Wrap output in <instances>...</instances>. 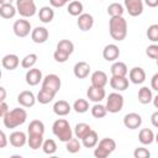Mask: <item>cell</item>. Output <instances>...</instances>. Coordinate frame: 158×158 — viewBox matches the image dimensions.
<instances>
[{
	"label": "cell",
	"instance_id": "4",
	"mask_svg": "<svg viewBox=\"0 0 158 158\" xmlns=\"http://www.w3.org/2000/svg\"><path fill=\"white\" fill-rule=\"evenodd\" d=\"M106 109L107 112L111 114H117L122 110L123 107V96L120 93H111L106 98Z\"/></svg>",
	"mask_w": 158,
	"mask_h": 158
},
{
	"label": "cell",
	"instance_id": "18",
	"mask_svg": "<svg viewBox=\"0 0 158 158\" xmlns=\"http://www.w3.org/2000/svg\"><path fill=\"white\" fill-rule=\"evenodd\" d=\"M110 86L116 91H125L128 88V79L126 77H115L110 78Z\"/></svg>",
	"mask_w": 158,
	"mask_h": 158
},
{
	"label": "cell",
	"instance_id": "45",
	"mask_svg": "<svg viewBox=\"0 0 158 158\" xmlns=\"http://www.w3.org/2000/svg\"><path fill=\"white\" fill-rule=\"evenodd\" d=\"M133 157L135 158H149L151 157V152L144 147H138V148L135 149Z\"/></svg>",
	"mask_w": 158,
	"mask_h": 158
},
{
	"label": "cell",
	"instance_id": "55",
	"mask_svg": "<svg viewBox=\"0 0 158 158\" xmlns=\"http://www.w3.org/2000/svg\"><path fill=\"white\" fill-rule=\"evenodd\" d=\"M154 141H156V142H157V143H158V133H157V135H156V137H154Z\"/></svg>",
	"mask_w": 158,
	"mask_h": 158
},
{
	"label": "cell",
	"instance_id": "3",
	"mask_svg": "<svg viewBox=\"0 0 158 158\" xmlns=\"http://www.w3.org/2000/svg\"><path fill=\"white\" fill-rule=\"evenodd\" d=\"M52 132L62 142H68L70 138H73V133H74L69 122L65 118L56 120L52 125Z\"/></svg>",
	"mask_w": 158,
	"mask_h": 158
},
{
	"label": "cell",
	"instance_id": "23",
	"mask_svg": "<svg viewBox=\"0 0 158 158\" xmlns=\"http://www.w3.org/2000/svg\"><path fill=\"white\" fill-rule=\"evenodd\" d=\"M110 72H111V75H115V77H126L128 74V68L123 62L118 60L112 63Z\"/></svg>",
	"mask_w": 158,
	"mask_h": 158
},
{
	"label": "cell",
	"instance_id": "13",
	"mask_svg": "<svg viewBox=\"0 0 158 158\" xmlns=\"http://www.w3.org/2000/svg\"><path fill=\"white\" fill-rule=\"evenodd\" d=\"M9 142H10V144L12 147L21 148V147H23L27 143V136L22 131H14L9 136Z\"/></svg>",
	"mask_w": 158,
	"mask_h": 158
},
{
	"label": "cell",
	"instance_id": "11",
	"mask_svg": "<svg viewBox=\"0 0 158 158\" xmlns=\"http://www.w3.org/2000/svg\"><path fill=\"white\" fill-rule=\"evenodd\" d=\"M37 101V98L30 90H23L17 95V102L22 107H32Z\"/></svg>",
	"mask_w": 158,
	"mask_h": 158
},
{
	"label": "cell",
	"instance_id": "22",
	"mask_svg": "<svg viewBox=\"0 0 158 158\" xmlns=\"http://www.w3.org/2000/svg\"><path fill=\"white\" fill-rule=\"evenodd\" d=\"M72 110V106L65 100H58L53 105V112L57 116H67Z\"/></svg>",
	"mask_w": 158,
	"mask_h": 158
},
{
	"label": "cell",
	"instance_id": "42",
	"mask_svg": "<svg viewBox=\"0 0 158 158\" xmlns=\"http://www.w3.org/2000/svg\"><path fill=\"white\" fill-rule=\"evenodd\" d=\"M146 35L151 42H153V43L158 42V23H153V25L148 26Z\"/></svg>",
	"mask_w": 158,
	"mask_h": 158
},
{
	"label": "cell",
	"instance_id": "25",
	"mask_svg": "<svg viewBox=\"0 0 158 158\" xmlns=\"http://www.w3.org/2000/svg\"><path fill=\"white\" fill-rule=\"evenodd\" d=\"M38 17L43 23H49L54 17V11L51 6H42L38 11Z\"/></svg>",
	"mask_w": 158,
	"mask_h": 158
},
{
	"label": "cell",
	"instance_id": "44",
	"mask_svg": "<svg viewBox=\"0 0 158 158\" xmlns=\"http://www.w3.org/2000/svg\"><path fill=\"white\" fill-rule=\"evenodd\" d=\"M53 58H54V59H56V62H58V63H64V62H67V60H68L69 54H68V53H65V52H63V51L56 49V51H54V53H53Z\"/></svg>",
	"mask_w": 158,
	"mask_h": 158
},
{
	"label": "cell",
	"instance_id": "41",
	"mask_svg": "<svg viewBox=\"0 0 158 158\" xmlns=\"http://www.w3.org/2000/svg\"><path fill=\"white\" fill-rule=\"evenodd\" d=\"M42 149L46 154H54L56 151H57V143L54 139L52 138H48L46 141H43V144H42Z\"/></svg>",
	"mask_w": 158,
	"mask_h": 158
},
{
	"label": "cell",
	"instance_id": "24",
	"mask_svg": "<svg viewBox=\"0 0 158 158\" xmlns=\"http://www.w3.org/2000/svg\"><path fill=\"white\" fill-rule=\"evenodd\" d=\"M81 143L85 148H94L96 147V144L99 143V136H98V132L91 130L83 139H81Z\"/></svg>",
	"mask_w": 158,
	"mask_h": 158
},
{
	"label": "cell",
	"instance_id": "12",
	"mask_svg": "<svg viewBox=\"0 0 158 158\" xmlns=\"http://www.w3.org/2000/svg\"><path fill=\"white\" fill-rule=\"evenodd\" d=\"M25 79H26V83H27L30 86H36L37 84H40V81L43 80L42 72H41L38 68L27 69V73H26V75H25Z\"/></svg>",
	"mask_w": 158,
	"mask_h": 158
},
{
	"label": "cell",
	"instance_id": "40",
	"mask_svg": "<svg viewBox=\"0 0 158 158\" xmlns=\"http://www.w3.org/2000/svg\"><path fill=\"white\" fill-rule=\"evenodd\" d=\"M98 146L102 147V148H104V149H106L109 153H112V152L116 149V142H115V139L109 138V137L102 138L101 141H99Z\"/></svg>",
	"mask_w": 158,
	"mask_h": 158
},
{
	"label": "cell",
	"instance_id": "6",
	"mask_svg": "<svg viewBox=\"0 0 158 158\" xmlns=\"http://www.w3.org/2000/svg\"><path fill=\"white\" fill-rule=\"evenodd\" d=\"M60 85H62V81H60V78L57 75V74H48L43 78L42 80V89L44 90H48L51 91L52 94H57L60 89Z\"/></svg>",
	"mask_w": 158,
	"mask_h": 158
},
{
	"label": "cell",
	"instance_id": "53",
	"mask_svg": "<svg viewBox=\"0 0 158 158\" xmlns=\"http://www.w3.org/2000/svg\"><path fill=\"white\" fill-rule=\"evenodd\" d=\"M153 105H154V107H156V109H158V94L153 98Z\"/></svg>",
	"mask_w": 158,
	"mask_h": 158
},
{
	"label": "cell",
	"instance_id": "21",
	"mask_svg": "<svg viewBox=\"0 0 158 158\" xmlns=\"http://www.w3.org/2000/svg\"><path fill=\"white\" fill-rule=\"evenodd\" d=\"M90 80H91V85H95V86H100V88H105V85L109 83V79H107V75L105 72L102 70H96L91 74L90 77Z\"/></svg>",
	"mask_w": 158,
	"mask_h": 158
},
{
	"label": "cell",
	"instance_id": "32",
	"mask_svg": "<svg viewBox=\"0 0 158 158\" xmlns=\"http://www.w3.org/2000/svg\"><path fill=\"white\" fill-rule=\"evenodd\" d=\"M27 144L31 149L42 148L43 144V135H28L27 136Z\"/></svg>",
	"mask_w": 158,
	"mask_h": 158
},
{
	"label": "cell",
	"instance_id": "20",
	"mask_svg": "<svg viewBox=\"0 0 158 158\" xmlns=\"http://www.w3.org/2000/svg\"><path fill=\"white\" fill-rule=\"evenodd\" d=\"M73 73L78 79H85L90 73V65L86 62H78L73 68Z\"/></svg>",
	"mask_w": 158,
	"mask_h": 158
},
{
	"label": "cell",
	"instance_id": "8",
	"mask_svg": "<svg viewBox=\"0 0 158 158\" xmlns=\"http://www.w3.org/2000/svg\"><path fill=\"white\" fill-rule=\"evenodd\" d=\"M125 10L130 16L136 17L143 12V0H125Z\"/></svg>",
	"mask_w": 158,
	"mask_h": 158
},
{
	"label": "cell",
	"instance_id": "51",
	"mask_svg": "<svg viewBox=\"0 0 158 158\" xmlns=\"http://www.w3.org/2000/svg\"><path fill=\"white\" fill-rule=\"evenodd\" d=\"M143 2L148 7H157L158 6V0H143Z\"/></svg>",
	"mask_w": 158,
	"mask_h": 158
},
{
	"label": "cell",
	"instance_id": "10",
	"mask_svg": "<svg viewBox=\"0 0 158 158\" xmlns=\"http://www.w3.org/2000/svg\"><path fill=\"white\" fill-rule=\"evenodd\" d=\"M86 96L90 101L93 102H100L101 100L105 99L106 96V93H105V89L104 88H100V86H95V85H90L86 90Z\"/></svg>",
	"mask_w": 158,
	"mask_h": 158
},
{
	"label": "cell",
	"instance_id": "9",
	"mask_svg": "<svg viewBox=\"0 0 158 158\" xmlns=\"http://www.w3.org/2000/svg\"><path fill=\"white\" fill-rule=\"evenodd\" d=\"M123 125L128 130H137L142 125V117L137 112L126 114L123 117Z\"/></svg>",
	"mask_w": 158,
	"mask_h": 158
},
{
	"label": "cell",
	"instance_id": "35",
	"mask_svg": "<svg viewBox=\"0 0 158 158\" xmlns=\"http://www.w3.org/2000/svg\"><path fill=\"white\" fill-rule=\"evenodd\" d=\"M125 12V7L118 4V2H112L107 6V14L111 16V17H115V16H122Z\"/></svg>",
	"mask_w": 158,
	"mask_h": 158
},
{
	"label": "cell",
	"instance_id": "39",
	"mask_svg": "<svg viewBox=\"0 0 158 158\" xmlns=\"http://www.w3.org/2000/svg\"><path fill=\"white\" fill-rule=\"evenodd\" d=\"M73 109L78 114H84L89 110V102L85 99H77L73 104Z\"/></svg>",
	"mask_w": 158,
	"mask_h": 158
},
{
	"label": "cell",
	"instance_id": "37",
	"mask_svg": "<svg viewBox=\"0 0 158 158\" xmlns=\"http://www.w3.org/2000/svg\"><path fill=\"white\" fill-rule=\"evenodd\" d=\"M107 114V109L105 105L100 104V102H95V105L91 107V115L95 118H102L105 117Z\"/></svg>",
	"mask_w": 158,
	"mask_h": 158
},
{
	"label": "cell",
	"instance_id": "56",
	"mask_svg": "<svg viewBox=\"0 0 158 158\" xmlns=\"http://www.w3.org/2000/svg\"><path fill=\"white\" fill-rule=\"evenodd\" d=\"M156 63H157V65H158V58H157V59H156Z\"/></svg>",
	"mask_w": 158,
	"mask_h": 158
},
{
	"label": "cell",
	"instance_id": "5",
	"mask_svg": "<svg viewBox=\"0 0 158 158\" xmlns=\"http://www.w3.org/2000/svg\"><path fill=\"white\" fill-rule=\"evenodd\" d=\"M16 9L22 17H32L37 11L33 0H16Z\"/></svg>",
	"mask_w": 158,
	"mask_h": 158
},
{
	"label": "cell",
	"instance_id": "54",
	"mask_svg": "<svg viewBox=\"0 0 158 158\" xmlns=\"http://www.w3.org/2000/svg\"><path fill=\"white\" fill-rule=\"evenodd\" d=\"M14 0H0V5H4V4H12Z\"/></svg>",
	"mask_w": 158,
	"mask_h": 158
},
{
	"label": "cell",
	"instance_id": "43",
	"mask_svg": "<svg viewBox=\"0 0 158 158\" xmlns=\"http://www.w3.org/2000/svg\"><path fill=\"white\" fill-rule=\"evenodd\" d=\"M146 54L147 57L152 58V59H157L158 58V44L152 43L146 48Z\"/></svg>",
	"mask_w": 158,
	"mask_h": 158
},
{
	"label": "cell",
	"instance_id": "16",
	"mask_svg": "<svg viewBox=\"0 0 158 158\" xmlns=\"http://www.w3.org/2000/svg\"><path fill=\"white\" fill-rule=\"evenodd\" d=\"M77 25H78L79 30H81L84 32L91 30V27L94 26V17H93V15L86 14V12H83L80 16H78Z\"/></svg>",
	"mask_w": 158,
	"mask_h": 158
},
{
	"label": "cell",
	"instance_id": "34",
	"mask_svg": "<svg viewBox=\"0 0 158 158\" xmlns=\"http://www.w3.org/2000/svg\"><path fill=\"white\" fill-rule=\"evenodd\" d=\"M81 139L79 138H70L68 142H65V148H67V152L69 153H78L83 146V143L80 142Z\"/></svg>",
	"mask_w": 158,
	"mask_h": 158
},
{
	"label": "cell",
	"instance_id": "2",
	"mask_svg": "<svg viewBox=\"0 0 158 158\" xmlns=\"http://www.w3.org/2000/svg\"><path fill=\"white\" fill-rule=\"evenodd\" d=\"M26 120H27L26 110L22 107H15L2 117V123L6 128H16L22 123H25Z\"/></svg>",
	"mask_w": 158,
	"mask_h": 158
},
{
	"label": "cell",
	"instance_id": "26",
	"mask_svg": "<svg viewBox=\"0 0 158 158\" xmlns=\"http://www.w3.org/2000/svg\"><path fill=\"white\" fill-rule=\"evenodd\" d=\"M28 135H43L44 133V123L41 120H32L27 127Z\"/></svg>",
	"mask_w": 158,
	"mask_h": 158
},
{
	"label": "cell",
	"instance_id": "14",
	"mask_svg": "<svg viewBox=\"0 0 158 158\" xmlns=\"http://www.w3.org/2000/svg\"><path fill=\"white\" fill-rule=\"evenodd\" d=\"M102 57L107 62H115L120 57V48L114 43L106 44L102 49Z\"/></svg>",
	"mask_w": 158,
	"mask_h": 158
},
{
	"label": "cell",
	"instance_id": "36",
	"mask_svg": "<svg viewBox=\"0 0 158 158\" xmlns=\"http://www.w3.org/2000/svg\"><path fill=\"white\" fill-rule=\"evenodd\" d=\"M37 63V54L36 53H30L27 56H25L21 59V67L25 69H31L33 68V65Z\"/></svg>",
	"mask_w": 158,
	"mask_h": 158
},
{
	"label": "cell",
	"instance_id": "49",
	"mask_svg": "<svg viewBox=\"0 0 158 158\" xmlns=\"http://www.w3.org/2000/svg\"><path fill=\"white\" fill-rule=\"evenodd\" d=\"M7 144V137L4 131L0 132V148H5Z\"/></svg>",
	"mask_w": 158,
	"mask_h": 158
},
{
	"label": "cell",
	"instance_id": "29",
	"mask_svg": "<svg viewBox=\"0 0 158 158\" xmlns=\"http://www.w3.org/2000/svg\"><path fill=\"white\" fill-rule=\"evenodd\" d=\"M83 10H84V6H83V4L79 0L70 1L68 4V7H67L68 14L72 15V16H80L83 14Z\"/></svg>",
	"mask_w": 158,
	"mask_h": 158
},
{
	"label": "cell",
	"instance_id": "48",
	"mask_svg": "<svg viewBox=\"0 0 158 158\" xmlns=\"http://www.w3.org/2000/svg\"><path fill=\"white\" fill-rule=\"evenodd\" d=\"M151 88L156 91H158V73H156L151 79Z\"/></svg>",
	"mask_w": 158,
	"mask_h": 158
},
{
	"label": "cell",
	"instance_id": "15",
	"mask_svg": "<svg viewBox=\"0 0 158 158\" xmlns=\"http://www.w3.org/2000/svg\"><path fill=\"white\" fill-rule=\"evenodd\" d=\"M48 36H49L48 30L46 27H42V26L35 27L31 32V40L35 43H44L48 40Z\"/></svg>",
	"mask_w": 158,
	"mask_h": 158
},
{
	"label": "cell",
	"instance_id": "28",
	"mask_svg": "<svg viewBox=\"0 0 158 158\" xmlns=\"http://www.w3.org/2000/svg\"><path fill=\"white\" fill-rule=\"evenodd\" d=\"M138 101L143 105H147L149 102L153 101V95H152V90L148 86H142L138 90Z\"/></svg>",
	"mask_w": 158,
	"mask_h": 158
},
{
	"label": "cell",
	"instance_id": "7",
	"mask_svg": "<svg viewBox=\"0 0 158 158\" xmlns=\"http://www.w3.org/2000/svg\"><path fill=\"white\" fill-rule=\"evenodd\" d=\"M12 30H14V33H15L17 37H20V38L27 37V36L32 32V27H31L30 21L23 20V19L16 20V21L14 22Z\"/></svg>",
	"mask_w": 158,
	"mask_h": 158
},
{
	"label": "cell",
	"instance_id": "47",
	"mask_svg": "<svg viewBox=\"0 0 158 158\" xmlns=\"http://www.w3.org/2000/svg\"><path fill=\"white\" fill-rule=\"evenodd\" d=\"M9 111H10V110H9L7 104H6L5 101H1V104H0V116H1V117H4Z\"/></svg>",
	"mask_w": 158,
	"mask_h": 158
},
{
	"label": "cell",
	"instance_id": "46",
	"mask_svg": "<svg viewBox=\"0 0 158 158\" xmlns=\"http://www.w3.org/2000/svg\"><path fill=\"white\" fill-rule=\"evenodd\" d=\"M73 0H49V4L52 7H63L64 5L69 4Z\"/></svg>",
	"mask_w": 158,
	"mask_h": 158
},
{
	"label": "cell",
	"instance_id": "50",
	"mask_svg": "<svg viewBox=\"0 0 158 158\" xmlns=\"http://www.w3.org/2000/svg\"><path fill=\"white\" fill-rule=\"evenodd\" d=\"M151 123H152L154 127L158 128V111H156V112H153V114L151 115Z\"/></svg>",
	"mask_w": 158,
	"mask_h": 158
},
{
	"label": "cell",
	"instance_id": "17",
	"mask_svg": "<svg viewBox=\"0 0 158 158\" xmlns=\"http://www.w3.org/2000/svg\"><path fill=\"white\" fill-rule=\"evenodd\" d=\"M128 80L133 84H142L146 80V72L141 67H133L128 72Z\"/></svg>",
	"mask_w": 158,
	"mask_h": 158
},
{
	"label": "cell",
	"instance_id": "33",
	"mask_svg": "<svg viewBox=\"0 0 158 158\" xmlns=\"http://www.w3.org/2000/svg\"><path fill=\"white\" fill-rule=\"evenodd\" d=\"M54 94H52L51 91L48 90H44V89H41L37 94V101L42 105H46V104H49L53 99H54Z\"/></svg>",
	"mask_w": 158,
	"mask_h": 158
},
{
	"label": "cell",
	"instance_id": "19",
	"mask_svg": "<svg viewBox=\"0 0 158 158\" xmlns=\"http://www.w3.org/2000/svg\"><path fill=\"white\" fill-rule=\"evenodd\" d=\"M1 64H2V67H4L5 69H7V70H14V69H16V68L19 67V64H20V58H19L16 54L10 53V54H6V56L2 57Z\"/></svg>",
	"mask_w": 158,
	"mask_h": 158
},
{
	"label": "cell",
	"instance_id": "1",
	"mask_svg": "<svg viewBox=\"0 0 158 158\" xmlns=\"http://www.w3.org/2000/svg\"><path fill=\"white\" fill-rule=\"evenodd\" d=\"M109 32L115 41H123L127 36V21L123 16L111 17L109 21Z\"/></svg>",
	"mask_w": 158,
	"mask_h": 158
},
{
	"label": "cell",
	"instance_id": "38",
	"mask_svg": "<svg viewBox=\"0 0 158 158\" xmlns=\"http://www.w3.org/2000/svg\"><path fill=\"white\" fill-rule=\"evenodd\" d=\"M57 49L59 51H63L65 53H68L69 56L74 52V43L69 40H60L58 43H57Z\"/></svg>",
	"mask_w": 158,
	"mask_h": 158
},
{
	"label": "cell",
	"instance_id": "31",
	"mask_svg": "<svg viewBox=\"0 0 158 158\" xmlns=\"http://www.w3.org/2000/svg\"><path fill=\"white\" fill-rule=\"evenodd\" d=\"M90 131H91V127L88 123H85V122H79L74 127V135L79 139H83Z\"/></svg>",
	"mask_w": 158,
	"mask_h": 158
},
{
	"label": "cell",
	"instance_id": "30",
	"mask_svg": "<svg viewBox=\"0 0 158 158\" xmlns=\"http://www.w3.org/2000/svg\"><path fill=\"white\" fill-rule=\"evenodd\" d=\"M16 12H17V9L12 4L0 5V16L2 19H12L16 15Z\"/></svg>",
	"mask_w": 158,
	"mask_h": 158
},
{
	"label": "cell",
	"instance_id": "52",
	"mask_svg": "<svg viewBox=\"0 0 158 158\" xmlns=\"http://www.w3.org/2000/svg\"><path fill=\"white\" fill-rule=\"evenodd\" d=\"M0 91H1L0 101H5V99H6V90H5V88H4V86H1V88H0Z\"/></svg>",
	"mask_w": 158,
	"mask_h": 158
},
{
	"label": "cell",
	"instance_id": "27",
	"mask_svg": "<svg viewBox=\"0 0 158 158\" xmlns=\"http://www.w3.org/2000/svg\"><path fill=\"white\" fill-rule=\"evenodd\" d=\"M154 137H156V135L153 133V131L151 128H142L138 133V141L144 146L151 144L154 141Z\"/></svg>",
	"mask_w": 158,
	"mask_h": 158
}]
</instances>
